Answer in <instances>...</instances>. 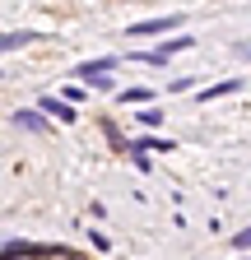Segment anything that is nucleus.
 I'll return each mask as SVG.
<instances>
[{"instance_id": "nucleus-1", "label": "nucleus", "mask_w": 251, "mask_h": 260, "mask_svg": "<svg viewBox=\"0 0 251 260\" xmlns=\"http://www.w3.org/2000/svg\"><path fill=\"white\" fill-rule=\"evenodd\" d=\"M112 70H116V56H98V60L75 65V79L88 84V88H98V93H112V79H107Z\"/></svg>"}, {"instance_id": "nucleus-2", "label": "nucleus", "mask_w": 251, "mask_h": 260, "mask_svg": "<svg viewBox=\"0 0 251 260\" xmlns=\"http://www.w3.org/2000/svg\"><path fill=\"white\" fill-rule=\"evenodd\" d=\"M172 28H181V14H168V19H140V23H131V38H153V32H172Z\"/></svg>"}, {"instance_id": "nucleus-3", "label": "nucleus", "mask_w": 251, "mask_h": 260, "mask_svg": "<svg viewBox=\"0 0 251 260\" xmlns=\"http://www.w3.org/2000/svg\"><path fill=\"white\" fill-rule=\"evenodd\" d=\"M38 112H47V116H60L66 125H70V121H79V116H75V103H66V98H51V93H47V98H38Z\"/></svg>"}, {"instance_id": "nucleus-4", "label": "nucleus", "mask_w": 251, "mask_h": 260, "mask_svg": "<svg viewBox=\"0 0 251 260\" xmlns=\"http://www.w3.org/2000/svg\"><path fill=\"white\" fill-rule=\"evenodd\" d=\"M14 125H19V130H33V135H47V116H42L38 107H19V112H14Z\"/></svg>"}, {"instance_id": "nucleus-5", "label": "nucleus", "mask_w": 251, "mask_h": 260, "mask_svg": "<svg viewBox=\"0 0 251 260\" xmlns=\"http://www.w3.org/2000/svg\"><path fill=\"white\" fill-rule=\"evenodd\" d=\"M28 42H38V32H0V56H5V51H19Z\"/></svg>"}, {"instance_id": "nucleus-6", "label": "nucleus", "mask_w": 251, "mask_h": 260, "mask_svg": "<svg viewBox=\"0 0 251 260\" xmlns=\"http://www.w3.org/2000/svg\"><path fill=\"white\" fill-rule=\"evenodd\" d=\"M246 79H224V84H214V88H200L196 98H200V103H209V98H228V93H237Z\"/></svg>"}, {"instance_id": "nucleus-7", "label": "nucleus", "mask_w": 251, "mask_h": 260, "mask_svg": "<svg viewBox=\"0 0 251 260\" xmlns=\"http://www.w3.org/2000/svg\"><path fill=\"white\" fill-rule=\"evenodd\" d=\"M186 47H196V42H191V38H172V42H163L153 56H159V60H168V56H177V51H186Z\"/></svg>"}, {"instance_id": "nucleus-8", "label": "nucleus", "mask_w": 251, "mask_h": 260, "mask_svg": "<svg viewBox=\"0 0 251 260\" xmlns=\"http://www.w3.org/2000/svg\"><path fill=\"white\" fill-rule=\"evenodd\" d=\"M149 98H153L149 88H121V103H131V107H135V103H140V107H149Z\"/></svg>"}, {"instance_id": "nucleus-9", "label": "nucleus", "mask_w": 251, "mask_h": 260, "mask_svg": "<svg viewBox=\"0 0 251 260\" xmlns=\"http://www.w3.org/2000/svg\"><path fill=\"white\" fill-rule=\"evenodd\" d=\"M159 121H163L159 107H144V112H140V125H159Z\"/></svg>"}, {"instance_id": "nucleus-10", "label": "nucleus", "mask_w": 251, "mask_h": 260, "mask_svg": "<svg viewBox=\"0 0 251 260\" xmlns=\"http://www.w3.org/2000/svg\"><path fill=\"white\" fill-rule=\"evenodd\" d=\"M131 162H135L140 172H149V153H144V149H131Z\"/></svg>"}, {"instance_id": "nucleus-11", "label": "nucleus", "mask_w": 251, "mask_h": 260, "mask_svg": "<svg viewBox=\"0 0 251 260\" xmlns=\"http://www.w3.org/2000/svg\"><path fill=\"white\" fill-rule=\"evenodd\" d=\"M233 246H237V251H251V228H246V233H237V237H233Z\"/></svg>"}]
</instances>
